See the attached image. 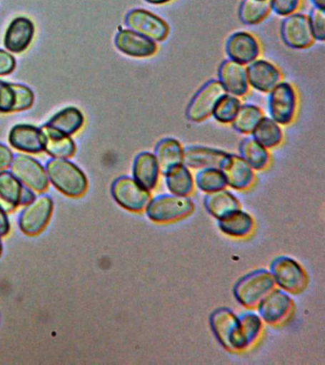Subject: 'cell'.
Here are the masks:
<instances>
[{"mask_svg": "<svg viewBox=\"0 0 325 365\" xmlns=\"http://www.w3.org/2000/svg\"><path fill=\"white\" fill-rule=\"evenodd\" d=\"M219 230L225 235L236 239H244L252 234L255 228L253 217L245 211L238 210L233 211L224 218L218 220Z\"/></svg>", "mask_w": 325, "mask_h": 365, "instance_id": "d4e9b609", "label": "cell"}, {"mask_svg": "<svg viewBox=\"0 0 325 365\" xmlns=\"http://www.w3.org/2000/svg\"><path fill=\"white\" fill-rule=\"evenodd\" d=\"M195 205L189 196L161 194L151 198L145 208L148 219L156 224H170L191 215Z\"/></svg>", "mask_w": 325, "mask_h": 365, "instance_id": "7a4b0ae2", "label": "cell"}, {"mask_svg": "<svg viewBox=\"0 0 325 365\" xmlns=\"http://www.w3.org/2000/svg\"><path fill=\"white\" fill-rule=\"evenodd\" d=\"M84 124V116L81 111L75 107H68L55 114L47 125L62 133L72 135L78 133Z\"/></svg>", "mask_w": 325, "mask_h": 365, "instance_id": "f546056e", "label": "cell"}, {"mask_svg": "<svg viewBox=\"0 0 325 365\" xmlns=\"http://www.w3.org/2000/svg\"><path fill=\"white\" fill-rule=\"evenodd\" d=\"M219 81L221 82L225 91L234 96H244L249 90L246 68L244 65L233 60H225L219 66Z\"/></svg>", "mask_w": 325, "mask_h": 365, "instance_id": "44dd1931", "label": "cell"}, {"mask_svg": "<svg viewBox=\"0 0 325 365\" xmlns=\"http://www.w3.org/2000/svg\"><path fill=\"white\" fill-rule=\"evenodd\" d=\"M225 50L230 60L239 64H250L261 53L258 40L249 33L238 31L228 38Z\"/></svg>", "mask_w": 325, "mask_h": 365, "instance_id": "9a60e30c", "label": "cell"}, {"mask_svg": "<svg viewBox=\"0 0 325 365\" xmlns=\"http://www.w3.org/2000/svg\"><path fill=\"white\" fill-rule=\"evenodd\" d=\"M1 254H2V244H1V241H0V256H1Z\"/></svg>", "mask_w": 325, "mask_h": 365, "instance_id": "bcb514c9", "label": "cell"}, {"mask_svg": "<svg viewBox=\"0 0 325 365\" xmlns=\"http://www.w3.org/2000/svg\"><path fill=\"white\" fill-rule=\"evenodd\" d=\"M226 94L219 80H211L191 100L186 110L187 118L193 122H201L213 113L216 103Z\"/></svg>", "mask_w": 325, "mask_h": 365, "instance_id": "9c48e42d", "label": "cell"}, {"mask_svg": "<svg viewBox=\"0 0 325 365\" xmlns=\"http://www.w3.org/2000/svg\"><path fill=\"white\" fill-rule=\"evenodd\" d=\"M204 204L207 212L218 220L241 208L238 198L229 190H226V188L206 194Z\"/></svg>", "mask_w": 325, "mask_h": 365, "instance_id": "484cf974", "label": "cell"}, {"mask_svg": "<svg viewBox=\"0 0 325 365\" xmlns=\"http://www.w3.org/2000/svg\"><path fill=\"white\" fill-rule=\"evenodd\" d=\"M54 210L53 200L49 196H41L26 205L19 216V224L22 232L34 236L46 227Z\"/></svg>", "mask_w": 325, "mask_h": 365, "instance_id": "8fae6325", "label": "cell"}, {"mask_svg": "<svg viewBox=\"0 0 325 365\" xmlns=\"http://www.w3.org/2000/svg\"><path fill=\"white\" fill-rule=\"evenodd\" d=\"M14 155L12 150L6 145L0 144V171L6 170L12 164Z\"/></svg>", "mask_w": 325, "mask_h": 365, "instance_id": "60d3db41", "label": "cell"}, {"mask_svg": "<svg viewBox=\"0 0 325 365\" xmlns=\"http://www.w3.org/2000/svg\"><path fill=\"white\" fill-rule=\"evenodd\" d=\"M227 185L235 190H246L252 187L255 181V173L241 156L229 154L221 168Z\"/></svg>", "mask_w": 325, "mask_h": 365, "instance_id": "d6986e66", "label": "cell"}, {"mask_svg": "<svg viewBox=\"0 0 325 365\" xmlns=\"http://www.w3.org/2000/svg\"><path fill=\"white\" fill-rule=\"evenodd\" d=\"M276 285L289 294H299L306 288L308 277L304 267L295 259L287 256L278 257L270 264Z\"/></svg>", "mask_w": 325, "mask_h": 365, "instance_id": "5b68a950", "label": "cell"}, {"mask_svg": "<svg viewBox=\"0 0 325 365\" xmlns=\"http://www.w3.org/2000/svg\"><path fill=\"white\" fill-rule=\"evenodd\" d=\"M36 195L35 193L33 192L32 190L29 187H24V191H22L21 198V204L19 205H30L31 202L35 201Z\"/></svg>", "mask_w": 325, "mask_h": 365, "instance_id": "7bdbcfd3", "label": "cell"}, {"mask_svg": "<svg viewBox=\"0 0 325 365\" xmlns=\"http://www.w3.org/2000/svg\"><path fill=\"white\" fill-rule=\"evenodd\" d=\"M11 173L27 187L38 192H44L49 187V179L44 165L32 157L18 154L14 157Z\"/></svg>", "mask_w": 325, "mask_h": 365, "instance_id": "ba28073f", "label": "cell"}, {"mask_svg": "<svg viewBox=\"0 0 325 365\" xmlns=\"http://www.w3.org/2000/svg\"><path fill=\"white\" fill-rule=\"evenodd\" d=\"M35 96L30 88L0 80V113H12L32 107Z\"/></svg>", "mask_w": 325, "mask_h": 365, "instance_id": "5bb4252c", "label": "cell"}, {"mask_svg": "<svg viewBox=\"0 0 325 365\" xmlns=\"http://www.w3.org/2000/svg\"><path fill=\"white\" fill-rule=\"evenodd\" d=\"M125 22L131 31L155 42L164 41L169 34V27L164 19L142 9L129 11Z\"/></svg>", "mask_w": 325, "mask_h": 365, "instance_id": "30bf717a", "label": "cell"}, {"mask_svg": "<svg viewBox=\"0 0 325 365\" xmlns=\"http://www.w3.org/2000/svg\"><path fill=\"white\" fill-rule=\"evenodd\" d=\"M282 40L288 47L306 48L314 42L308 16L302 14H292L284 20L281 24Z\"/></svg>", "mask_w": 325, "mask_h": 365, "instance_id": "4fadbf2b", "label": "cell"}, {"mask_svg": "<svg viewBox=\"0 0 325 365\" xmlns=\"http://www.w3.org/2000/svg\"><path fill=\"white\" fill-rule=\"evenodd\" d=\"M164 176L167 188L174 195L190 196L194 192L195 181L186 165H176L165 173Z\"/></svg>", "mask_w": 325, "mask_h": 365, "instance_id": "f1b7e54d", "label": "cell"}, {"mask_svg": "<svg viewBox=\"0 0 325 365\" xmlns=\"http://www.w3.org/2000/svg\"><path fill=\"white\" fill-rule=\"evenodd\" d=\"M44 150L56 159H67L76 153V147L70 135L44 125L41 128Z\"/></svg>", "mask_w": 325, "mask_h": 365, "instance_id": "603a6c76", "label": "cell"}, {"mask_svg": "<svg viewBox=\"0 0 325 365\" xmlns=\"http://www.w3.org/2000/svg\"><path fill=\"white\" fill-rule=\"evenodd\" d=\"M239 153L254 170H264L270 162L267 148L262 147L253 137L242 140L239 145Z\"/></svg>", "mask_w": 325, "mask_h": 365, "instance_id": "1f68e13d", "label": "cell"}, {"mask_svg": "<svg viewBox=\"0 0 325 365\" xmlns=\"http://www.w3.org/2000/svg\"><path fill=\"white\" fill-rule=\"evenodd\" d=\"M271 11V0H244L239 8V19L246 25L259 24Z\"/></svg>", "mask_w": 325, "mask_h": 365, "instance_id": "836d02e7", "label": "cell"}, {"mask_svg": "<svg viewBox=\"0 0 325 365\" xmlns=\"http://www.w3.org/2000/svg\"><path fill=\"white\" fill-rule=\"evenodd\" d=\"M112 195L124 210L131 212H142L149 204L151 193L134 178L121 176L113 182Z\"/></svg>", "mask_w": 325, "mask_h": 365, "instance_id": "52a82bcc", "label": "cell"}, {"mask_svg": "<svg viewBox=\"0 0 325 365\" xmlns=\"http://www.w3.org/2000/svg\"><path fill=\"white\" fill-rule=\"evenodd\" d=\"M159 167L155 154L144 151L136 155L133 165V177L145 190H155L159 184Z\"/></svg>", "mask_w": 325, "mask_h": 365, "instance_id": "cb8c5ba5", "label": "cell"}, {"mask_svg": "<svg viewBox=\"0 0 325 365\" xmlns=\"http://www.w3.org/2000/svg\"><path fill=\"white\" fill-rule=\"evenodd\" d=\"M276 287L270 271L256 269L241 277L236 282L233 293L239 304L248 309H254Z\"/></svg>", "mask_w": 325, "mask_h": 365, "instance_id": "3957f363", "label": "cell"}, {"mask_svg": "<svg viewBox=\"0 0 325 365\" xmlns=\"http://www.w3.org/2000/svg\"><path fill=\"white\" fill-rule=\"evenodd\" d=\"M239 327L244 351L250 349L261 338L264 330V322L259 318L258 313L253 311H245L239 315Z\"/></svg>", "mask_w": 325, "mask_h": 365, "instance_id": "4dcf8cb0", "label": "cell"}, {"mask_svg": "<svg viewBox=\"0 0 325 365\" xmlns=\"http://www.w3.org/2000/svg\"><path fill=\"white\" fill-rule=\"evenodd\" d=\"M196 187L204 193H212L227 187L226 179L219 168H201L194 179Z\"/></svg>", "mask_w": 325, "mask_h": 365, "instance_id": "e575fe53", "label": "cell"}, {"mask_svg": "<svg viewBox=\"0 0 325 365\" xmlns=\"http://www.w3.org/2000/svg\"><path fill=\"white\" fill-rule=\"evenodd\" d=\"M145 1L150 3V4L162 5L171 2L172 0H145Z\"/></svg>", "mask_w": 325, "mask_h": 365, "instance_id": "ee69618b", "label": "cell"}, {"mask_svg": "<svg viewBox=\"0 0 325 365\" xmlns=\"http://www.w3.org/2000/svg\"><path fill=\"white\" fill-rule=\"evenodd\" d=\"M301 0H271V8L276 14L281 16H288L295 14Z\"/></svg>", "mask_w": 325, "mask_h": 365, "instance_id": "f35d334b", "label": "cell"}, {"mask_svg": "<svg viewBox=\"0 0 325 365\" xmlns=\"http://www.w3.org/2000/svg\"><path fill=\"white\" fill-rule=\"evenodd\" d=\"M9 143L22 153H41L44 150L41 128L28 124H19L11 130Z\"/></svg>", "mask_w": 325, "mask_h": 365, "instance_id": "7402d4cb", "label": "cell"}, {"mask_svg": "<svg viewBox=\"0 0 325 365\" xmlns=\"http://www.w3.org/2000/svg\"><path fill=\"white\" fill-rule=\"evenodd\" d=\"M46 170L51 182L65 195L76 198L86 192V176L74 163L55 158L47 163Z\"/></svg>", "mask_w": 325, "mask_h": 365, "instance_id": "6da1fadb", "label": "cell"}, {"mask_svg": "<svg viewBox=\"0 0 325 365\" xmlns=\"http://www.w3.org/2000/svg\"><path fill=\"white\" fill-rule=\"evenodd\" d=\"M116 48L126 56L145 58L153 56L158 51L156 42L131 30H121L116 34Z\"/></svg>", "mask_w": 325, "mask_h": 365, "instance_id": "ffe728a7", "label": "cell"}, {"mask_svg": "<svg viewBox=\"0 0 325 365\" xmlns=\"http://www.w3.org/2000/svg\"><path fill=\"white\" fill-rule=\"evenodd\" d=\"M10 222L5 211L0 208V237L6 236L10 232Z\"/></svg>", "mask_w": 325, "mask_h": 365, "instance_id": "b9f144b4", "label": "cell"}, {"mask_svg": "<svg viewBox=\"0 0 325 365\" xmlns=\"http://www.w3.org/2000/svg\"><path fill=\"white\" fill-rule=\"evenodd\" d=\"M155 156L162 175L184 163V148L174 138H164L156 144Z\"/></svg>", "mask_w": 325, "mask_h": 365, "instance_id": "4316f807", "label": "cell"}, {"mask_svg": "<svg viewBox=\"0 0 325 365\" xmlns=\"http://www.w3.org/2000/svg\"><path fill=\"white\" fill-rule=\"evenodd\" d=\"M16 65V59L12 54L6 51L0 50V76L13 73Z\"/></svg>", "mask_w": 325, "mask_h": 365, "instance_id": "ab89813d", "label": "cell"}, {"mask_svg": "<svg viewBox=\"0 0 325 365\" xmlns=\"http://www.w3.org/2000/svg\"><path fill=\"white\" fill-rule=\"evenodd\" d=\"M35 36V25L32 20L19 16L10 23L4 36V46L14 53L26 51Z\"/></svg>", "mask_w": 325, "mask_h": 365, "instance_id": "e0dca14e", "label": "cell"}, {"mask_svg": "<svg viewBox=\"0 0 325 365\" xmlns=\"http://www.w3.org/2000/svg\"><path fill=\"white\" fill-rule=\"evenodd\" d=\"M210 327L221 346L230 352L244 351L239 317L226 307L218 308L210 316Z\"/></svg>", "mask_w": 325, "mask_h": 365, "instance_id": "277c9868", "label": "cell"}, {"mask_svg": "<svg viewBox=\"0 0 325 365\" xmlns=\"http://www.w3.org/2000/svg\"><path fill=\"white\" fill-rule=\"evenodd\" d=\"M311 2L316 8L324 9L325 7V0H311Z\"/></svg>", "mask_w": 325, "mask_h": 365, "instance_id": "f6af8a7d", "label": "cell"}, {"mask_svg": "<svg viewBox=\"0 0 325 365\" xmlns=\"http://www.w3.org/2000/svg\"><path fill=\"white\" fill-rule=\"evenodd\" d=\"M230 153L202 145H189L184 148V163L188 168H215L221 170Z\"/></svg>", "mask_w": 325, "mask_h": 365, "instance_id": "2e32d148", "label": "cell"}, {"mask_svg": "<svg viewBox=\"0 0 325 365\" xmlns=\"http://www.w3.org/2000/svg\"><path fill=\"white\" fill-rule=\"evenodd\" d=\"M248 84L261 93H270L281 82L278 68L266 60H255L246 68Z\"/></svg>", "mask_w": 325, "mask_h": 365, "instance_id": "ac0fdd59", "label": "cell"}, {"mask_svg": "<svg viewBox=\"0 0 325 365\" xmlns=\"http://www.w3.org/2000/svg\"><path fill=\"white\" fill-rule=\"evenodd\" d=\"M253 138L265 148L278 147L282 141V131L278 123L268 117H262L253 130Z\"/></svg>", "mask_w": 325, "mask_h": 365, "instance_id": "d6a6232c", "label": "cell"}, {"mask_svg": "<svg viewBox=\"0 0 325 365\" xmlns=\"http://www.w3.org/2000/svg\"><path fill=\"white\" fill-rule=\"evenodd\" d=\"M256 308L262 322L276 327L289 319L295 304L289 293L275 287L259 302Z\"/></svg>", "mask_w": 325, "mask_h": 365, "instance_id": "8992f818", "label": "cell"}, {"mask_svg": "<svg viewBox=\"0 0 325 365\" xmlns=\"http://www.w3.org/2000/svg\"><path fill=\"white\" fill-rule=\"evenodd\" d=\"M264 117L262 110L255 105L241 106L238 113L234 118L232 124L238 133L242 134L252 133L254 128Z\"/></svg>", "mask_w": 325, "mask_h": 365, "instance_id": "d590c367", "label": "cell"}, {"mask_svg": "<svg viewBox=\"0 0 325 365\" xmlns=\"http://www.w3.org/2000/svg\"><path fill=\"white\" fill-rule=\"evenodd\" d=\"M269 110L272 119L279 125H289L293 121L296 110V93L292 85L279 82L271 91Z\"/></svg>", "mask_w": 325, "mask_h": 365, "instance_id": "7c38bea8", "label": "cell"}, {"mask_svg": "<svg viewBox=\"0 0 325 365\" xmlns=\"http://www.w3.org/2000/svg\"><path fill=\"white\" fill-rule=\"evenodd\" d=\"M309 24L314 39L324 41L325 39V14L324 9L314 8L310 11Z\"/></svg>", "mask_w": 325, "mask_h": 365, "instance_id": "74e56055", "label": "cell"}, {"mask_svg": "<svg viewBox=\"0 0 325 365\" xmlns=\"http://www.w3.org/2000/svg\"><path fill=\"white\" fill-rule=\"evenodd\" d=\"M241 106V101L236 96L224 94L216 103L212 114L216 121L221 124H228L233 122Z\"/></svg>", "mask_w": 325, "mask_h": 365, "instance_id": "8d00e7d4", "label": "cell"}, {"mask_svg": "<svg viewBox=\"0 0 325 365\" xmlns=\"http://www.w3.org/2000/svg\"><path fill=\"white\" fill-rule=\"evenodd\" d=\"M24 185L8 171H0V208L12 212L21 204Z\"/></svg>", "mask_w": 325, "mask_h": 365, "instance_id": "83f0119b", "label": "cell"}]
</instances>
